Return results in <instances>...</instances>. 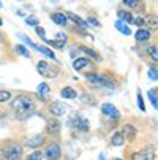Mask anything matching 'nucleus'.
Returning a JSON list of instances; mask_svg holds the SVG:
<instances>
[{
    "instance_id": "obj_1",
    "label": "nucleus",
    "mask_w": 158,
    "mask_h": 160,
    "mask_svg": "<svg viewBox=\"0 0 158 160\" xmlns=\"http://www.w3.org/2000/svg\"><path fill=\"white\" fill-rule=\"evenodd\" d=\"M33 100L27 95H19L14 102H13V108L19 112V114H27L33 109Z\"/></svg>"
},
{
    "instance_id": "obj_2",
    "label": "nucleus",
    "mask_w": 158,
    "mask_h": 160,
    "mask_svg": "<svg viewBox=\"0 0 158 160\" xmlns=\"http://www.w3.org/2000/svg\"><path fill=\"white\" fill-rule=\"evenodd\" d=\"M36 70H38V73H40L41 76H44V78H55V76H59V73H60L59 67H55V65H52V63H49V62H46V60H40V62L36 63Z\"/></svg>"
},
{
    "instance_id": "obj_3",
    "label": "nucleus",
    "mask_w": 158,
    "mask_h": 160,
    "mask_svg": "<svg viewBox=\"0 0 158 160\" xmlns=\"http://www.w3.org/2000/svg\"><path fill=\"white\" fill-rule=\"evenodd\" d=\"M85 78H87L89 82H93V84H98V86H103V87H108V89H116V84H114V82L109 81V79H106V78L101 76V75L90 73V75H85Z\"/></svg>"
},
{
    "instance_id": "obj_4",
    "label": "nucleus",
    "mask_w": 158,
    "mask_h": 160,
    "mask_svg": "<svg viewBox=\"0 0 158 160\" xmlns=\"http://www.w3.org/2000/svg\"><path fill=\"white\" fill-rule=\"evenodd\" d=\"M131 160H155V148L153 146H147L138 152H133Z\"/></svg>"
},
{
    "instance_id": "obj_5",
    "label": "nucleus",
    "mask_w": 158,
    "mask_h": 160,
    "mask_svg": "<svg viewBox=\"0 0 158 160\" xmlns=\"http://www.w3.org/2000/svg\"><path fill=\"white\" fill-rule=\"evenodd\" d=\"M21 155H22V146L17 144V143H14V144H11L5 151V157L3 158H7V160H19Z\"/></svg>"
},
{
    "instance_id": "obj_6",
    "label": "nucleus",
    "mask_w": 158,
    "mask_h": 160,
    "mask_svg": "<svg viewBox=\"0 0 158 160\" xmlns=\"http://www.w3.org/2000/svg\"><path fill=\"white\" fill-rule=\"evenodd\" d=\"M62 155V151H60V146L52 143L46 148V151H44V157H46L48 160H59Z\"/></svg>"
},
{
    "instance_id": "obj_7",
    "label": "nucleus",
    "mask_w": 158,
    "mask_h": 160,
    "mask_svg": "<svg viewBox=\"0 0 158 160\" xmlns=\"http://www.w3.org/2000/svg\"><path fill=\"white\" fill-rule=\"evenodd\" d=\"M120 135L123 136V140H128V141H133L134 138H136V128H134L131 124H125L122 127V132Z\"/></svg>"
},
{
    "instance_id": "obj_8",
    "label": "nucleus",
    "mask_w": 158,
    "mask_h": 160,
    "mask_svg": "<svg viewBox=\"0 0 158 160\" xmlns=\"http://www.w3.org/2000/svg\"><path fill=\"white\" fill-rule=\"evenodd\" d=\"M101 111H103V114H106L108 118H114V119H119V118H120L119 109H117L114 105H111V103H104V105L101 106Z\"/></svg>"
},
{
    "instance_id": "obj_9",
    "label": "nucleus",
    "mask_w": 158,
    "mask_h": 160,
    "mask_svg": "<svg viewBox=\"0 0 158 160\" xmlns=\"http://www.w3.org/2000/svg\"><path fill=\"white\" fill-rule=\"evenodd\" d=\"M49 109H51L52 114H55V116H63V114L66 112V106L63 103H60V102H52Z\"/></svg>"
},
{
    "instance_id": "obj_10",
    "label": "nucleus",
    "mask_w": 158,
    "mask_h": 160,
    "mask_svg": "<svg viewBox=\"0 0 158 160\" xmlns=\"http://www.w3.org/2000/svg\"><path fill=\"white\" fill-rule=\"evenodd\" d=\"M51 19L55 22L57 26H62V27H65L66 24H68V18H66L63 13H54V14L51 16Z\"/></svg>"
},
{
    "instance_id": "obj_11",
    "label": "nucleus",
    "mask_w": 158,
    "mask_h": 160,
    "mask_svg": "<svg viewBox=\"0 0 158 160\" xmlns=\"http://www.w3.org/2000/svg\"><path fill=\"white\" fill-rule=\"evenodd\" d=\"M43 143H44V136H43V135H36V136L30 138V140L26 143V146H27V148H38V146H41Z\"/></svg>"
},
{
    "instance_id": "obj_12",
    "label": "nucleus",
    "mask_w": 158,
    "mask_h": 160,
    "mask_svg": "<svg viewBox=\"0 0 158 160\" xmlns=\"http://www.w3.org/2000/svg\"><path fill=\"white\" fill-rule=\"evenodd\" d=\"M87 65H90V60H89V59H85V57H78V59L73 62V68H74L76 72L82 70V68H85Z\"/></svg>"
},
{
    "instance_id": "obj_13",
    "label": "nucleus",
    "mask_w": 158,
    "mask_h": 160,
    "mask_svg": "<svg viewBox=\"0 0 158 160\" xmlns=\"http://www.w3.org/2000/svg\"><path fill=\"white\" fill-rule=\"evenodd\" d=\"M66 18H70V19L74 22V24H78V27H79V29H85V27H87L85 21H84V19H81L79 16H76L74 13H66Z\"/></svg>"
},
{
    "instance_id": "obj_14",
    "label": "nucleus",
    "mask_w": 158,
    "mask_h": 160,
    "mask_svg": "<svg viewBox=\"0 0 158 160\" xmlns=\"http://www.w3.org/2000/svg\"><path fill=\"white\" fill-rule=\"evenodd\" d=\"M138 41H147L150 38V30H146V29H138V32L134 33Z\"/></svg>"
},
{
    "instance_id": "obj_15",
    "label": "nucleus",
    "mask_w": 158,
    "mask_h": 160,
    "mask_svg": "<svg viewBox=\"0 0 158 160\" xmlns=\"http://www.w3.org/2000/svg\"><path fill=\"white\" fill-rule=\"evenodd\" d=\"M60 95L63 97V98H76V90L74 89H71V87H63L62 90H60Z\"/></svg>"
},
{
    "instance_id": "obj_16",
    "label": "nucleus",
    "mask_w": 158,
    "mask_h": 160,
    "mask_svg": "<svg viewBox=\"0 0 158 160\" xmlns=\"http://www.w3.org/2000/svg\"><path fill=\"white\" fill-rule=\"evenodd\" d=\"M123 141H125V140H123V136L120 135V132H116L114 135L111 136V144H112V146H122Z\"/></svg>"
},
{
    "instance_id": "obj_17",
    "label": "nucleus",
    "mask_w": 158,
    "mask_h": 160,
    "mask_svg": "<svg viewBox=\"0 0 158 160\" xmlns=\"http://www.w3.org/2000/svg\"><path fill=\"white\" fill-rule=\"evenodd\" d=\"M116 29H117L120 33H123V35H131L130 27L125 24V22H122V21H117V22H116Z\"/></svg>"
},
{
    "instance_id": "obj_18",
    "label": "nucleus",
    "mask_w": 158,
    "mask_h": 160,
    "mask_svg": "<svg viewBox=\"0 0 158 160\" xmlns=\"http://www.w3.org/2000/svg\"><path fill=\"white\" fill-rule=\"evenodd\" d=\"M117 16H119V21H122V22H125V24H128V22H131L133 21V16H131V13H128V11H117Z\"/></svg>"
},
{
    "instance_id": "obj_19",
    "label": "nucleus",
    "mask_w": 158,
    "mask_h": 160,
    "mask_svg": "<svg viewBox=\"0 0 158 160\" xmlns=\"http://www.w3.org/2000/svg\"><path fill=\"white\" fill-rule=\"evenodd\" d=\"M36 51L38 52H41V54H44L46 57H51V59H55V54L49 49V48H46V46H41V44H36Z\"/></svg>"
},
{
    "instance_id": "obj_20",
    "label": "nucleus",
    "mask_w": 158,
    "mask_h": 160,
    "mask_svg": "<svg viewBox=\"0 0 158 160\" xmlns=\"http://www.w3.org/2000/svg\"><path fill=\"white\" fill-rule=\"evenodd\" d=\"M49 86L46 84V82H41V84H38V95L40 97H44V95H48L49 94Z\"/></svg>"
},
{
    "instance_id": "obj_21",
    "label": "nucleus",
    "mask_w": 158,
    "mask_h": 160,
    "mask_svg": "<svg viewBox=\"0 0 158 160\" xmlns=\"http://www.w3.org/2000/svg\"><path fill=\"white\" fill-rule=\"evenodd\" d=\"M81 49H82L87 56H90L92 59H95V60H101V56H100V54H97L93 49H90V48H87V46H81Z\"/></svg>"
},
{
    "instance_id": "obj_22",
    "label": "nucleus",
    "mask_w": 158,
    "mask_h": 160,
    "mask_svg": "<svg viewBox=\"0 0 158 160\" xmlns=\"http://www.w3.org/2000/svg\"><path fill=\"white\" fill-rule=\"evenodd\" d=\"M48 130H49V133H59L60 124H59L57 121H49V122H48Z\"/></svg>"
},
{
    "instance_id": "obj_23",
    "label": "nucleus",
    "mask_w": 158,
    "mask_h": 160,
    "mask_svg": "<svg viewBox=\"0 0 158 160\" xmlns=\"http://www.w3.org/2000/svg\"><path fill=\"white\" fill-rule=\"evenodd\" d=\"M16 51H17V54H21V56H24V57H30L32 54L29 52V49L26 48V46H22V44H17V46H16Z\"/></svg>"
},
{
    "instance_id": "obj_24",
    "label": "nucleus",
    "mask_w": 158,
    "mask_h": 160,
    "mask_svg": "<svg viewBox=\"0 0 158 160\" xmlns=\"http://www.w3.org/2000/svg\"><path fill=\"white\" fill-rule=\"evenodd\" d=\"M149 98H150V102H152L153 108L156 109V108H158V103H156V89H152V90H149Z\"/></svg>"
},
{
    "instance_id": "obj_25",
    "label": "nucleus",
    "mask_w": 158,
    "mask_h": 160,
    "mask_svg": "<svg viewBox=\"0 0 158 160\" xmlns=\"http://www.w3.org/2000/svg\"><path fill=\"white\" fill-rule=\"evenodd\" d=\"M11 98V94L8 92V90H3V89H0V103H3V102H8Z\"/></svg>"
},
{
    "instance_id": "obj_26",
    "label": "nucleus",
    "mask_w": 158,
    "mask_h": 160,
    "mask_svg": "<svg viewBox=\"0 0 158 160\" xmlns=\"http://www.w3.org/2000/svg\"><path fill=\"white\" fill-rule=\"evenodd\" d=\"M26 24H27V26L36 27V26H40V21H38L35 16H27V18H26Z\"/></svg>"
},
{
    "instance_id": "obj_27",
    "label": "nucleus",
    "mask_w": 158,
    "mask_h": 160,
    "mask_svg": "<svg viewBox=\"0 0 158 160\" xmlns=\"http://www.w3.org/2000/svg\"><path fill=\"white\" fill-rule=\"evenodd\" d=\"M26 160H43V152L35 151V152H32L30 155H27V158H26Z\"/></svg>"
},
{
    "instance_id": "obj_28",
    "label": "nucleus",
    "mask_w": 158,
    "mask_h": 160,
    "mask_svg": "<svg viewBox=\"0 0 158 160\" xmlns=\"http://www.w3.org/2000/svg\"><path fill=\"white\" fill-rule=\"evenodd\" d=\"M17 37H19V38L22 40V41H24L26 44H29V46H30V48H33V49H36V44H35V43H33V41H32V40L29 38V37H26V35H21V33H19Z\"/></svg>"
},
{
    "instance_id": "obj_29",
    "label": "nucleus",
    "mask_w": 158,
    "mask_h": 160,
    "mask_svg": "<svg viewBox=\"0 0 158 160\" xmlns=\"http://www.w3.org/2000/svg\"><path fill=\"white\" fill-rule=\"evenodd\" d=\"M123 3L130 8H138L141 5V0H123Z\"/></svg>"
},
{
    "instance_id": "obj_30",
    "label": "nucleus",
    "mask_w": 158,
    "mask_h": 160,
    "mask_svg": "<svg viewBox=\"0 0 158 160\" xmlns=\"http://www.w3.org/2000/svg\"><path fill=\"white\" fill-rule=\"evenodd\" d=\"M35 32H36V35H38L41 40H46V33H44V29H43L41 26H36V27H35Z\"/></svg>"
},
{
    "instance_id": "obj_31",
    "label": "nucleus",
    "mask_w": 158,
    "mask_h": 160,
    "mask_svg": "<svg viewBox=\"0 0 158 160\" xmlns=\"http://www.w3.org/2000/svg\"><path fill=\"white\" fill-rule=\"evenodd\" d=\"M85 24L89 26H93V27H100V22H98V19H95V18H89L87 21H85Z\"/></svg>"
},
{
    "instance_id": "obj_32",
    "label": "nucleus",
    "mask_w": 158,
    "mask_h": 160,
    "mask_svg": "<svg viewBox=\"0 0 158 160\" xmlns=\"http://www.w3.org/2000/svg\"><path fill=\"white\" fill-rule=\"evenodd\" d=\"M138 106L141 111H146V106H144V102H142V95H141V90H138Z\"/></svg>"
},
{
    "instance_id": "obj_33",
    "label": "nucleus",
    "mask_w": 158,
    "mask_h": 160,
    "mask_svg": "<svg viewBox=\"0 0 158 160\" xmlns=\"http://www.w3.org/2000/svg\"><path fill=\"white\" fill-rule=\"evenodd\" d=\"M147 51H149V54H150V56L153 57V60L156 62V59H158V56H156V46H150V48H149Z\"/></svg>"
},
{
    "instance_id": "obj_34",
    "label": "nucleus",
    "mask_w": 158,
    "mask_h": 160,
    "mask_svg": "<svg viewBox=\"0 0 158 160\" xmlns=\"http://www.w3.org/2000/svg\"><path fill=\"white\" fill-rule=\"evenodd\" d=\"M149 78L152 79V81H156V68L153 67V68H150V70H149Z\"/></svg>"
},
{
    "instance_id": "obj_35",
    "label": "nucleus",
    "mask_w": 158,
    "mask_h": 160,
    "mask_svg": "<svg viewBox=\"0 0 158 160\" xmlns=\"http://www.w3.org/2000/svg\"><path fill=\"white\" fill-rule=\"evenodd\" d=\"M131 22H134V24L141 29V26H144V18H136V19H133Z\"/></svg>"
},
{
    "instance_id": "obj_36",
    "label": "nucleus",
    "mask_w": 158,
    "mask_h": 160,
    "mask_svg": "<svg viewBox=\"0 0 158 160\" xmlns=\"http://www.w3.org/2000/svg\"><path fill=\"white\" fill-rule=\"evenodd\" d=\"M57 40L60 43H66V35L65 33H57Z\"/></svg>"
},
{
    "instance_id": "obj_37",
    "label": "nucleus",
    "mask_w": 158,
    "mask_h": 160,
    "mask_svg": "<svg viewBox=\"0 0 158 160\" xmlns=\"http://www.w3.org/2000/svg\"><path fill=\"white\" fill-rule=\"evenodd\" d=\"M5 157V151H2V149H0V160H2Z\"/></svg>"
},
{
    "instance_id": "obj_38",
    "label": "nucleus",
    "mask_w": 158,
    "mask_h": 160,
    "mask_svg": "<svg viewBox=\"0 0 158 160\" xmlns=\"http://www.w3.org/2000/svg\"><path fill=\"white\" fill-rule=\"evenodd\" d=\"M17 14H19V16H26V13L22 11V10H19V11H17Z\"/></svg>"
},
{
    "instance_id": "obj_39",
    "label": "nucleus",
    "mask_w": 158,
    "mask_h": 160,
    "mask_svg": "<svg viewBox=\"0 0 158 160\" xmlns=\"http://www.w3.org/2000/svg\"><path fill=\"white\" fill-rule=\"evenodd\" d=\"M51 2H52V3H57V2H59V0H51Z\"/></svg>"
},
{
    "instance_id": "obj_40",
    "label": "nucleus",
    "mask_w": 158,
    "mask_h": 160,
    "mask_svg": "<svg viewBox=\"0 0 158 160\" xmlns=\"http://www.w3.org/2000/svg\"><path fill=\"white\" fill-rule=\"evenodd\" d=\"M0 26H2V19H0Z\"/></svg>"
},
{
    "instance_id": "obj_41",
    "label": "nucleus",
    "mask_w": 158,
    "mask_h": 160,
    "mask_svg": "<svg viewBox=\"0 0 158 160\" xmlns=\"http://www.w3.org/2000/svg\"><path fill=\"white\" fill-rule=\"evenodd\" d=\"M114 160H122V158H114Z\"/></svg>"
},
{
    "instance_id": "obj_42",
    "label": "nucleus",
    "mask_w": 158,
    "mask_h": 160,
    "mask_svg": "<svg viewBox=\"0 0 158 160\" xmlns=\"http://www.w3.org/2000/svg\"><path fill=\"white\" fill-rule=\"evenodd\" d=\"M0 8H2V2H0Z\"/></svg>"
}]
</instances>
